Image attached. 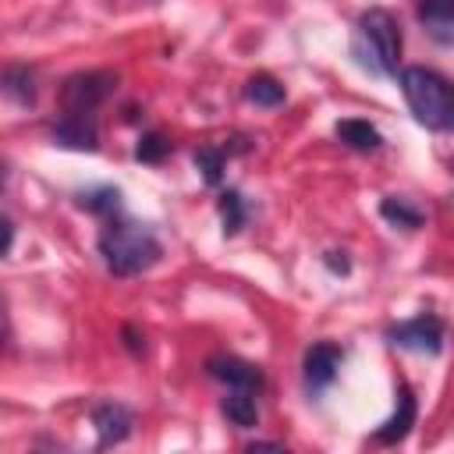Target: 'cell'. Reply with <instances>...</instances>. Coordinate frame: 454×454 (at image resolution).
<instances>
[{"mask_svg":"<svg viewBox=\"0 0 454 454\" xmlns=\"http://www.w3.org/2000/svg\"><path fill=\"white\" fill-rule=\"evenodd\" d=\"M167 153H170V142L163 135H142L135 145V160H142V163H160Z\"/></svg>","mask_w":454,"mask_h":454,"instance_id":"19","label":"cell"},{"mask_svg":"<svg viewBox=\"0 0 454 454\" xmlns=\"http://www.w3.org/2000/svg\"><path fill=\"white\" fill-rule=\"evenodd\" d=\"M419 21L440 46H454V0H419Z\"/></svg>","mask_w":454,"mask_h":454,"instance_id":"9","label":"cell"},{"mask_svg":"<svg viewBox=\"0 0 454 454\" xmlns=\"http://www.w3.org/2000/svg\"><path fill=\"white\" fill-rule=\"evenodd\" d=\"M220 220H223V234H238L245 223V199L234 188L220 195Z\"/></svg>","mask_w":454,"mask_h":454,"instance_id":"17","label":"cell"},{"mask_svg":"<svg viewBox=\"0 0 454 454\" xmlns=\"http://www.w3.org/2000/svg\"><path fill=\"white\" fill-rule=\"evenodd\" d=\"M135 419L121 401H103L92 408V429H96V443L99 447H114L121 440H128Z\"/></svg>","mask_w":454,"mask_h":454,"instance_id":"8","label":"cell"},{"mask_svg":"<svg viewBox=\"0 0 454 454\" xmlns=\"http://www.w3.org/2000/svg\"><path fill=\"white\" fill-rule=\"evenodd\" d=\"M411 422H415V397H411L408 387H401V394H397V408H394V415L376 429V440H380V443H397V440L408 436Z\"/></svg>","mask_w":454,"mask_h":454,"instance_id":"11","label":"cell"},{"mask_svg":"<svg viewBox=\"0 0 454 454\" xmlns=\"http://www.w3.org/2000/svg\"><path fill=\"white\" fill-rule=\"evenodd\" d=\"M380 213H383V216H387L390 223H397V227H419V223H422V213H419L415 206H408L404 199H397V195L383 199Z\"/></svg>","mask_w":454,"mask_h":454,"instance_id":"18","label":"cell"},{"mask_svg":"<svg viewBox=\"0 0 454 454\" xmlns=\"http://www.w3.org/2000/svg\"><path fill=\"white\" fill-rule=\"evenodd\" d=\"M195 167L202 170V177H206L209 184H216V181H220V170H223V153H216V149H199V153H195Z\"/></svg>","mask_w":454,"mask_h":454,"instance_id":"20","label":"cell"},{"mask_svg":"<svg viewBox=\"0 0 454 454\" xmlns=\"http://www.w3.org/2000/svg\"><path fill=\"white\" fill-rule=\"evenodd\" d=\"M206 372L213 376V380H220L227 390L231 387H241V390H262V372H259V365H252V362H245V358H234V355H213L209 362H206Z\"/></svg>","mask_w":454,"mask_h":454,"instance_id":"7","label":"cell"},{"mask_svg":"<svg viewBox=\"0 0 454 454\" xmlns=\"http://www.w3.org/2000/svg\"><path fill=\"white\" fill-rule=\"evenodd\" d=\"M390 344L404 348V351H419V355H436L443 348V323L436 316H415L404 319L390 330Z\"/></svg>","mask_w":454,"mask_h":454,"instance_id":"5","label":"cell"},{"mask_svg":"<svg viewBox=\"0 0 454 454\" xmlns=\"http://www.w3.org/2000/svg\"><path fill=\"white\" fill-rule=\"evenodd\" d=\"M337 138L344 142V145H351V149H358V153H369V149H380V142H383V135L369 124V121H358V117H348V121H337Z\"/></svg>","mask_w":454,"mask_h":454,"instance_id":"13","label":"cell"},{"mask_svg":"<svg viewBox=\"0 0 454 454\" xmlns=\"http://www.w3.org/2000/svg\"><path fill=\"white\" fill-rule=\"evenodd\" d=\"M351 57L358 60L362 71H369L376 78L397 74V60H401V25H397V18L383 7H372V11L358 14L355 35H351Z\"/></svg>","mask_w":454,"mask_h":454,"instance_id":"2","label":"cell"},{"mask_svg":"<svg viewBox=\"0 0 454 454\" xmlns=\"http://www.w3.org/2000/svg\"><path fill=\"white\" fill-rule=\"evenodd\" d=\"M255 390H241V387H231L227 394H223V401H220V408H223V415L234 422V426H241V429H248V426H255L259 422V404H255Z\"/></svg>","mask_w":454,"mask_h":454,"instance_id":"12","label":"cell"},{"mask_svg":"<svg viewBox=\"0 0 454 454\" xmlns=\"http://www.w3.org/2000/svg\"><path fill=\"white\" fill-rule=\"evenodd\" d=\"M11 245H14V223L4 216V252L11 255Z\"/></svg>","mask_w":454,"mask_h":454,"instance_id":"21","label":"cell"},{"mask_svg":"<svg viewBox=\"0 0 454 454\" xmlns=\"http://www.w3.org/2000/svg\"><path fill=\"white\" fill-rule=\"evenodd\" d=\"M99 255L114 277H135V273H145L149 266H156L163 248L145 223H135V220L114 213L103 220Z\"/></svg>","mask_w":454,"mask_h":454,"instance_id":"1","label":"cell"},{"mask_svg":"<svg viewBox=\"0 0 454 454\" xmlns=\"http://www.w3.org/2000/svg\"><path fill=\"white\" fill-rule=\"evenodd\" d=\"M4 92L11 103L18 106H32L35 103V74L25 67V64H11L4 71Z\"/></svg>","mask_w":454,"mask_h":454,"instance_id":"14","label":"cell"},{"mask_svg":"<svg viewBox=\"0 0 454 454\" xmlns=\"http://www.w3.org/2000/svg\"><path fill=\"white\" fill-rule=\"evenodd\" d=\"M53 142L64 149H96V124L92 117H78V114H60V121L53 124Z\"/></svg>","mask_w":454,"mask_h":454,"instance_id":"10","label":"cell"},{"mask_svg":"<svg viewBox=\"0 0 454 454\" xmlns=\"http://www.w3.org/2000/svg\"><path fill=\"white\" fill-rule=\"evenodd\" d=\"M401 92L419 124L433 131H454V82L433 67H404Z\"/></svg>","mask_w":454,"mask_h":454,"instance_id":"3","label":"cell"},{"mask_svg":"<svg viewBox=\"0 0 454 454\" xmlns=\"http://www.w3.org/2000/svg\"><path fill=\"white\" fill-rule=\"evenodd\" d=\"M245 96L255 106H280L284 103V85L277 78H270V74H252L245 82Z\"/></svg>","mask_w":454,"mask_h":454,"instance_id":"15","label":"cell"},{"mask_svg":"<svg viewBox=\"0 0 454 454\" xmlns=\"http://www.w3.org/2000/svg\"><path fill=\"white\" fill-rule=\"evenodd\" d=\"M78 206L106 220V216L121 213V192H117V188H96V192H85V195L78 199Z\"/></svg>","mask_w":454,"mask_h":454,"instance_id":"16","label":"cell"},{"mask_svg":"<svg viewBox=\"0 0 454 454\" xmlns=\"http://www.w3.org/2000/svg\"><path fill=\"white\" fill-rule=\"evenodd\" d=\"M117 78L110 71H78L60 85V106L64 114H78V117H92V110L114 92Z\"/></svg>","mask_w":454,"mask_h":454,"instance_id":"4","label":"cell"},{"mask_svg":"<svg viewBox=\"0 0 454 454\" xmlns=\"http://www.w3.org/2000/svg\"><path fill=\"white\" fill-rule=\"evenodd\" d=\"M340 362H344V351H340L337 344H330V340L312 344V348L305 351V387H309L312 394H323V390L337 380Z\"/></svg>","mask_w":454,"mask_h":454,"instance_id":"6","label":"cell"}]
</instances>
